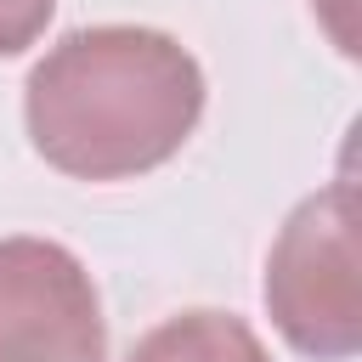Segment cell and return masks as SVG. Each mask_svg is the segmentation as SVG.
<instances>
[{
	"mask_svg": "<svg viewBox=\"0 0 362 362\" xmlns=\"http://www.w3.org/2000/svg\"><path fill=\"white\" fill-rule=\"evenodd\" d=\"M204 119L198 57L141 23L62 34L23 85L34 153L74 181H130L170 164Z\"/></svg>",
	"mask_w": 362,
	"mask_h": 362,
	"instance_id": "cell-1",
	"label": "cell"
},
{
	"mask_svg": "<svg viewBox=\"0 0 362 362\" xmlns=\"http://www.w3.org/2000/svg\"><path fill=\"white\" fill-rule=\"evenodd\" d=\"M272 328L311 362L362 351V272H356V187L339 175L300 198L266 255Z\"/></svg>",
	"mask_w": 362,
	"mask_h": 362,
	"instance_id": "cell-2",
	"label": "cell"
},
{
	"mask_svg": "<svg viewBox=\"0 0 362 362\" xmlns=\"http://www.w3.org/2000/svg\"><path fill=\"white\" fill-rule=\"evenodd\" d=\"M0 362H107L85 260L51 238H0Z\"/></svg>",
	"mask_w": 362,
	"mask_h": 362,
	"instance_id": "cell-3",
	"label": "cell"
},
{
	"mask_svg": "<svg viewBox=\"0 0 362 362\" xmlns=\"http://www.w3.org/2000/svg\"><path fill=\"white\" fill-rule=\"evenodd\" d=\"M124 362H272L260 334L232 311H175L158 328H147Z\"/></svg>",
	"mask_w": 362,
	"mask_h": 362,
	"instance_id": "cell-4",
	"label": "cell"
},
{
	"mask_svg": "<svg viewBox=\"0 0 362 362\" xmlns=\"http://www.w3.org/2000/svg\"><path fill=\"white\" fill-rule=\"evenodd\" d=\"M51 11H57V0H0V57L28 51L45 34Z\"/></svg>",
	"mask_w": 362,
	"mask_h": 362,
	"instance_id": "cell-5",
	"label": "cell"
},
{
	"mask_svg": "<svg viewBox=\"0 0 362 362\" xmlns=\"http://www.w3.org/2000/svg\"><path fill=\"white\" fill-rule=\"evenodd\" d=\"M311 6H317L322 28L334 34V45H339L345 57H356V28H351V6H356V0H311Z\"/></svg>",
	"mask_w": 362,
	"mask_h": 362,
	"instance_id": "cell-6",
	"label": "cell"
}]
</instances>
